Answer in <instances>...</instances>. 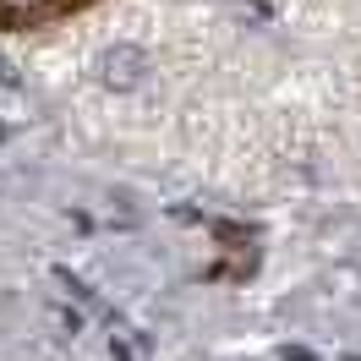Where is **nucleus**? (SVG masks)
I'll return each instance as SVG.
<instances>
[{
	"mask_svg": "<svg viewBox=\"0 0 361 361\" xmlns=\"http://www.w3.org/2000/svg\"><path fill=\"white\" fill-rule=\"evenodd\" d=\"M99 0H0V33H39L66 17H82Z\"/></svg>",
	"mask_w": 361,
	"mask_h": 361,
	"instance_id": "f257e3e1",
	"label": "nucleus"
}]
</instances>
